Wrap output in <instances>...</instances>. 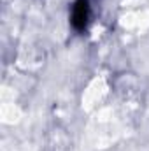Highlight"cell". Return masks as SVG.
Segmentation results:
<instances>
[{"label":"cell","instance_id":"obj_1","mask_svg":"<svg viewBox=\"0 0 149 151\" xmlns=\"http://www.w3.org/2000/svg\"><path fill=\"white\" fill-rule=\"evenodd\" d=\"M88 18H90V5H88V0H77L72 7V25L77 32H82L86 28V23H88Z\"/></svg>","mask_w":149,"mask_h":151}]
</instances>
